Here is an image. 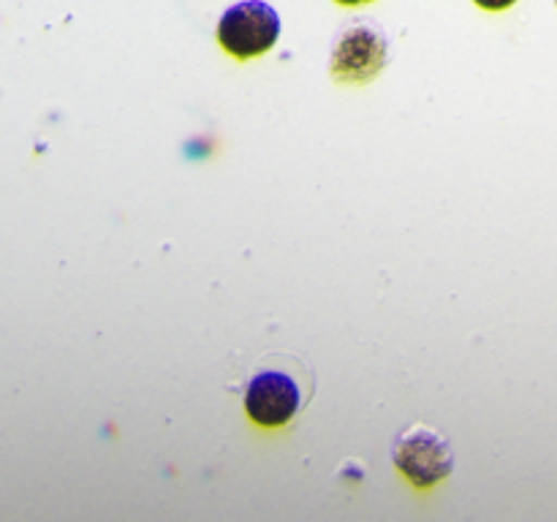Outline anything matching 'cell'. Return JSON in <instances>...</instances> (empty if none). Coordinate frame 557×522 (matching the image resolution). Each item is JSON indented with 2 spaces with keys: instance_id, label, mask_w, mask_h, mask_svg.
<instances>
[{
  "instance_id": "obj_3",
  "label": "cell",
  "mask_w": 557,
  "mask_h": 522,
  "mask_svg": "<svg viewBox=\"0 0 557 522\" xmlns=\"http://www.w3.org/2000/svg\"><path fill=\"white\" fill-rule=\"evenodd\" d=\"M395 465L411 478L417 487H430L446 478L455 468V455L438 433L428 427L408 430L395 444Z\"/></svg>"
},
{
  "instance_id": "obj_4",
  "label": "cell",
  "mask_w": 557,
  "mask_h": 522,
  "mask_svg": "<svg viewBox=\"0 0 557 522\" xmlns=\"http://www.w3.org/2000/svg\"><path fill=\"white\" fill-rule=\"evenodd\" d=\"M299 408V386L286 373L256 375L245 395V411L261 427H283Z\"/></svg>"
},
{
  "instance_id": "obj_2",
  "label": "cell",
  "mask_w": 557,
  "mask_h": 522,
  "mask_svg": "<svg viewBox=\"0 0 557 522\" xmlns=\"http://www.w3.org/2000/svg\"><path fill=\"white\" fill-rule=\"evenodd\" d=\"M281 36V16L264 0H245L232 5L218 22V41L228 54L250 60L264 54Z\"/></svg>"
},
{
  "instance_id": "obj_5",
  "label": "cell",
  "mask_w": 557,
  "mask_h": 522,
  "mask_svg": "<svg viewBox=\"0 0 557 522\" xmlns=\"http://www.w3.org/2000/svg\"><path fill=\"white\" fill-rule=\"evenodd\" d=\"M515 3L517 0H476V5H482V9H487V11H504Z\"/></svg>"
},
{
  "instance_id": "obj_1",
  "label": "cell",
  "mask_w": 557,
  "mask_h": 522,
  "mask_svg": "<svg viewBox=\"0 0 557 522\" xmlns=\"http://www.w3.org/2000/svg\"><path fill=\"white\" fill-rule=\"evenodd\" d=\"M386 58H389V41L384 30L370 20H354L335 38L330 71L341 85H362L381 74Z\"/></svg>"
},
{
  "instance_id": "obj_6",
  "label": "cell",
  "mask_w": 557,
  "mask_h": 522,
  "mask_svg": "<svg viewBox=\"0 0 557 522\" xmlns=\"http://www.w3.org/2000/svg\"><path fill=\"white\" fill-rule=\"evenodd\" d=\"M341 5H359V3H373V0H337Z\"/></svg>"
}]
</instances>
